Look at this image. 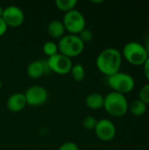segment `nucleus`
Instances as JSON below:
<instances>
[{"mask_svg":"<svg viewBox=\"0 0 149 150\" xmlns=\"http://www.w3.org/2000/svg\"><path fill=\"white\" fill-rule=\"evenodd\" d=\"M65 27L64 25L62 23V21L59 20V19H54L52 20L48 25H47V33L48 34L54 38V39H61L62 38L65 34Z\"/></svg>","mask_w":149,"mask_h":150,"instance_id":"obj_14","label":"nucleus"},{"mask_svg":"<svg viewBox=\"0 0 149 150\" xmlns=\"http://www.w3.org/2000/svg\"><path fill=\"white\" fill-rule=\"evenodd\" d=\"M97 123V120L94 116H86L83 120V127L86 130H94Z\"/></svg>","mask_w":149,"mask_h":150,"instance_id":"obj_19","label":"nucleus"},{"mask_svg":"<svg viewBox=\"0 0 149 150\" xmlns=\"http://www.w3.org/2000/svg\"><path fill=\"white\" fill-rule=\"evenodd\" d=\"M143 69H144L145 77L147 78V80L148 81L149 83V57L148 58V60L145 62V63L143 64Z\"/></svg>","mask_w":149,"mask_h":150,"instance_id":"obj_24","label":"nucleus"},{"mask_svg":"<svg viewBox=\"0 0 149 150\" xmlns=\"http://www.w3.org/2000/svg\"><path fill=\"white\" fill-rule=\"evenodd\" d=\"M70 73L72 75L73 79L76 82H82L85 78V74H86L85 73V69L80 63H77V64L73 65Z\"/></svg>","mask_w":149,"mask_h":150,"instance_id":"obj_17","label":"nucleus"},{"mask_svg":"<svg viewBox=\"0 0 149 150\" xmlns=\"http://www.w3.org/2000/svg\"><path fill=\"white\" fill-rule=\"evenodd\" d=\"M50 71L48 65L46 61L42 60H35L31 62L26 69L27 76L32 79H38L40 78L45 74Z\"/></svg>","mask_w":149,"mask_h":150,"instance_id":"obj_11","label":"nucleus"},{"mask_svg":"<svg viewBox=\"0 0 149 150\" xmlns=\"http://www.w3.org/2000/svg\"><path fill=\"white\" fill-rule=\"evenodd\" d=\"M121 54L122 58L133 66H143L148 58L144 45L137 41L127 42L123 47Z\"/></svg>","mask_w":149,"mask_h":150,"instance_id":"obj_3","label":"nucleus"},{"mask_svg":"<svg viewBox=\"0 0 149 150\" xmlns=\"http://www.w3.org/2000/svg\"><path fill=\"white\" fill-rule=\"evenodd\" d=\"M58 150H80L78 146L75 143V142H67L62 143Z\"/></svg>","mask_w":149,"mask_h":150,"instance_id":"obj_22","label":"nucleus"},{"mask_svg":"<svg viewBox=\"0 0 149 150\" xmlns=\"http://www.w3.org/2000/svg\"><path fill=\"white\" fill-rule=\"evenodd\" d=\"M77 36L80 38V40L83 41V43L84 45H85V43L90 42L92 40V39H93V33H92V32L90 29H87L86 27L83 30H82L77 34Z\"/></svg>","mask_w":149,"mask_h":150,"instance_id":"obj_20","label":"nucleus"},{"mask_svg":"<svg viewBox=\"0 0 149 150\" xmlns=\"http://www.w3.org/2000/svg\"><path fill=\"white\" fill-rule=\"evenodd\" d=\"M7 26L18 27L20 26L25 20L24 11L16 5H9L4 8L2 17Z\"/></svg>","mask_w":149,"mask_h":150,"instance_id":"obj_10","label":"nucleus"},{"mask_svg":"<svg viewBox=\"0 0 149 150\" xmlns=\"http://www.w3.org/2000/svg\"><path fill=\"white\" fill-rule=\"evenodd\" d=\"M94 131L97 137L105 142L112 141L117 134V128L114 123L107 119H101L97 120Z\"/></svg>","mask_w":149,"mask_h":150,"instance_id":"obj_9","label":"nucleus"},{"mask_svg":"<svg viewBox=\"0 0 149 150\" xmlns=\"http://www.w3.org/2000/svg\"><path fill=\"white\" fill-rule=\"evenodd\" d=\"M7 25L4 23V21L3 20L2 18H0V37H2L7 31Z\"/></svg>","mask_w":149,"mask_h":150,"instance_id":"obj_23","label":"nucleus"},{"mask_svg":"<svg viewBox=\"0 0 149 150\" xmlns=\"http://www.w3.org/2000/svg\"><path fill=\"white\" fill-rule=\"evenodd\" d=\"M139 99L145 103L147 105H149V83L141 88L139 91Z\"/></svg>","mask_w":149,"mask_h":150,"instance_id":"obj_21","label":"nucleus"},{"mask_svg":"<svg viewBox=\"0 0 149 150\" xmlns=\"http://www.w3.org/2000/svg\"><path fill=\"white\" fill-rule=\"evenodd\" d=\"M42 50L44 52V54L46 55H47L48 57L50 56H53L54 54H56L58 52H59V49H58V45L54 42V41H47L44 45H43V47H42Z\"/></svg>","mask_w":149,"mask_h":150,"instance_id":"obj_18","label":"nucleus"},{"mask_svg":"<svg viewBox=\"0 0 149 150\" xmlns=\"http://www.w3.org/2000/svg\"><path fill=\"white\" fill-rule=\"evenodd\" d=\"M105 97L97 92L90 93L85 98V105L91 110H99L104 108Z\"/></svg>","mask_w":149,"mask_h":150,"instance_id":"obj_13","label":"nucleus"},{"mask_svg":"<svg viewBox=\"0 0 149 150\" xmlns=\"http://www.w3.org/2000/svg\"><path fill=\"white\" fill-rule=\"evenodd\" d=\"M47 63L50 71L59 75H67L70 73L73 67L72 60L61 53L48 57Z\"/></svg>","mask_w":149,"mask_h":150,"instance_id":"obj_7","label":"nucleus"},{"mask_svg":"<svg viewBox=\"0 0 149 150\" xmlns=\"http://www.w3.org/2000/svg\"><path fill=\"white\" fill-rule=\"evenodd\" d=\"M57 45L59 52L70 59L72 57L80 55L83 53L85 46L80 38L75 34L64 35L59 40Z\"/></svg>","mask_w":149,"mask_h":150,"instance_id":"obj_4","label":"nucleus"},{"mask_svg":"<svg viewBox=\"0 0 149 150\" xmlns=\"http://www.w3.org/2000/svg\"><path fill=\"white\" fill-rule=\"evenodd\" d=\"M3 11H4V8L0 5V18L2 17V14H3Z\"/></svg>","mask_w":149,"mask_h":150,"instance_id":"obj_26","label":"nucleus"},{"mask_svg":"<svg viewBox=\"0 0 149 150\" xmlns=\"http://www.w3.org/2000/svg\"><path fill=\"white\" fill-rule=\"evenodd\" d=\"M147 109H148V105L138 98V99L133 100L131 103V105H129L128 111H130V112L133 116L141 117V116H143L147 112Z\"/></svg>","mask_w":149,"mask_h":150,"instance_id":"obj_15","label":"nucleus"},{"mask_svg":"<svg viewBox=\"0 0 149 150\" xmlns=\"http://www.w3.org/2000/svg\"><path fill=\"white\" fill-rule=\"evenodd\" d=\"M122 54L115 47H108L99 53L96 59L97 69L107 77L120 71L122 65Z\"/></svg>","mask_w":149,"mask_h":150,"instance_id":"obj_1","label":"nucleus"},{"mask_svg":"<svg viewBox=\"0 0 149 150\" xmlns=\"http://www.w3.org/2000/svg\"><path fill=\"white\" fill-rule=\"evenodd\" d=\"M62 23L65 30H67L69 34L75 35H77L86 26V20L83 14L76 9L64 14Z\"/></svg>","mask_w":149,"mask_h":150,"instance_id":"obj_6","label":"nucleus"},{"mask_svg":"<svg viewBox=\"0 0 149 150\" xmlns=\"http://www.w3.org/2000/svg\"><path fill=\"white\" fill-rule=\"evenodd\" d=\"M77 4L76 0H56L55 6L61 11L68 12L75 9L76 5Z\"/></svg>","mask_w":149,"mask_h":150,"instance_id":"obj_16","label":"nucleus"},{"mask_svg":"<svg viewBox=\"0 0 149 150\" xmlns=\"http://www.w3.org/2000/svg\"><path fill=\"white\" fill-rule=\"evenodd\" d=\"M7 108L11 112H19L25 108L27 102L24 93L17 92L11 95L6 102Z\"/></svg>","mask_w":149,"mask_h":150,"instance_id":"obj_12","label":"nucleus"},{"mask_svg":"<svg viewBox=\"0 0 149 150\" xmlns=\"http://www.w3.org/2000/svg\"><path fill=\"white\" fill-rule=\"evenodd\" d=\"M144 47H145V49H146V51L148 53V55L149 57V35L148 36L147 40H146V43H145Z\"/></svg>","mask_w":149,"mask_h":150,"instance_id":"obj_25","label":"nucleus"},{"mask_svg":"<svg viewBox=\"0 0 149 150\" xmlns=\"http://www.w3.org/2000/svg\"><path fill=\"white\" fill-rule=\"evenodd\" d=\"M104 108L109 115L120 118L127 113L129 103L126 95L112 91L105 97Z\"/></svg>","mask_w":149,"mask_h":150,"instance_id":"obj_2","label":"nucleus"},{"mask_svg":"<svg viewBox=\"0 0 149 150\" xmlns=\"http://www.w3.org/2000/svg\"><path fill=\"white\" fill-rule=\"evenodd\" d=\"M107 83L112 91L126 95L132 92L135 87L134 78L125 72H118L107 77Z\"/></svg>","mask_w":149,"mask_h":150,"instance_id":"obj_5","label":"nucleus"},{"mask_svg":"<svg viewBox=\"0 0 149 150\" xmlns=\"http://www.w3.org/2000/svg\"><path fill=\"white\" fill-rule=\"evenodd\" d=\"M1 89H2V82L0 80V91H1Z\"/></svg>","mask_w":149,"mask_h":150,"instance_id":"obj_27","label":"nucleus"},{"mask_svg":"<svg viewBox=\"0 0 149 150\" xmlns=\"http://www.w3.org/2000/svg\"><path fill=\"white\" fill-rule=\"evenodd\" d=\"M27 105L40 106L48 99V92L46 88L40 85H33L29 87L24 93Z\"/></svg>","mask_w":149,"mask_h":150,"instance_id":"obj_8","label":"nucleus"}]
</instances>
